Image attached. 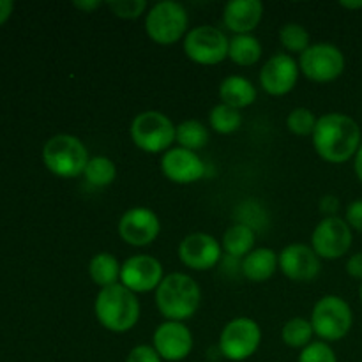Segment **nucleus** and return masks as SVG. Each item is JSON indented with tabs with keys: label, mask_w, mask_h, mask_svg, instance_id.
<instances>
[{
	"label": "nucleus",
	"mask_w": 362,
	"mask_h": 362,
	"mask_svg": "<svg viewBox=\"0 0 362 362\" xmlns=\"http://www.w3.org/2000/svg\"><path fill=\"white\" fill-rule=\"evenodd\" d=\"M313 145L324 161L341 165L356 158L362 144L361 127L345 113H325L317 120Z\"/></svg>",
	"instance_id": "f257e3e1"
},
{
	"label": "nucleus",
	"mask_w": 362,
	"mask_h": 362,
	"mask_svg": "<svg viewBox=\"0 0 362 362\" xmlns=\"http://www.w3.org/2000/svg\"><path fill=\"white\" fill-rule=\"evenodd\" d=\"M202 292L191 276L173 272L156 290V306L168 322H184L200 308Z\"/></svg>",
	"instance_id": "f03ea898"
},
{
	"label": "nucleus",
	"mask_w": 362,
	"mask_h": 362,
	"mask_svg": "<svg viewBox=\"0 0 362 362\" xmlns=\"http://www.w3.org/2000/svg\"><path fill=\"white\" fill-rule=\"evenodd\" d=\"M99 324L112 332H127L140 320V300L126 286L117 285L101 288L94 303Z\"/></svg>",
	"instance_id": "7ed1b4c3"
},
{
	"label": "nucleus",
	"mask_w": 362,
	"mask_h": 362,
	"mask_svg": "<svg viewBox=\"0 0 362 362\" xmlns=\"http://www.w3.org/2000/svg\"><path fill=\"white\" fill-rule=\"evenodd\" d=\"M88 159L90 158L83 141L73 134H55L42 147L45 166L53 175L62 179L83 175Z\"/></svg>",
	"instance_id": "20e7f679"
},
{
	"label": "nucleus",
	"mask_w": 362,
	"mask_h": 362,
	"mask_svg": "<svg viewBox=\"0 0 362 362\" xmlns=\"http://www.w3.org/2000/svg\"><path fill=\"white\" fill-rule=\"evenodd\" d=\"M189 16L182 4L163 0L154 4L145 16V30L148 37L161 46H170L186 37Z\"/></svg>",
	"instance_id": "39448f33"
},
{
	"label": "nucleus",
	"mask_w": 362,
	"mask_h": 362,
	"mask_svg": "<svg viewBox=\"0 0 362 362\" xmlns=\"http://www.w3.org/2000/svg\"><path fill=\"white\" fill-rule=\"evenodd\" d=\"M175 129L172 120L158 110L138 113L131 122V140L140 151L147 154H159L170 151L175 141Z\"/></svg>",
	"instance_id": "423d86ee"
},
{
	"label": "nucleus",
	"mask_w": 362,
	"mask_h": 362,
	"mask_svg": "<svg viewBox=\"0 0 362 362\" xmlns=\"http://www.w3.org/2000/svg\"><path fill=\"white\" fill-rule=\"evenodd\" d=\"M310 322L313 325V332L322 341H339L352 329V308L341 297L325 296L315 304Z\"/></svg>",
	"instance_id": "0eeeda50"
},
{
	"label": "nucleus",
	"mask_w": 362,
	"mask_h": 362,
	"mask_svg": "<svg viewBox=\"0 0 362 362\" xmlns=\"http://www.w3.org/2000/svg\"><path fill=\"white\" fill-rule=\"evenodd\" d=\"M262 341L260 325L247 317L233 318L219 334V354L225 359L240 362L257 354Z\"/></svg>",
	"instance_id": "6e6552de"
},
{
	"label": "nucleus",
	"mask_w": 362,
	"mask_h": 362,
	"mask_svg": "<svg viewBox=\"0 0 362 362\" xmlns=\"http://www.w3.org/2000/svg\"><path fill=\"white\" fill-rule=\"evenodd\" d=\"M299 69L308 80L331 83L345 71V55L332 42H315L299 57Z\"/></svg>",
	"instance_id": "1a4fd4ad"
},
{
	"label": "nucleus",
	"mask_w": 362,
	"mask_h": 362,
	"mask_svg": "<svg viewBox=\"0 0 362 362\" xmlns=\"http://www.w3.org/2000/svg\"><path fill=\"white\" fill-rule=\"evenodd\" d=\"M230 39L225 32L211 25L191 28L184 37V52L187 59L200 66H216L228 57Z\"/></svg>",
	"instance_id": "9d476101"
},
{
	"label": "nucleus",
	"mask_w": 362,
	"mask_h": 362,
	"mask_svg": "<svg viewBox=\"0 0 362 362\" xmlns=\"http://www.w3.org/2000/svg\"><path fill=\"white\" fill-rule=\"evenodd\" d=\"M352 240V228L349 223L334 216V218H324L315 226L311 247L324 260H336L349 253Z\"/></svg>",
	"instance_id": "9b49d317"
},
{
	"label": "nucleus",
	"mask_w": 362,
	"mask_h": 362,
	"mask_svg": "<svg viewBox=\"0 0 362 362\" xmlns=\"http://www.w3.org/2000/svg\"><path fill=\"white\" fill-rule=\"evenodd\" d=\"M163 276V265L151 255H134L120 267V285L133 293H147L158 290Z\"/></svg>",
	"instance_id": "f8f14e48"
},
{
	"label": "nucleus",
	"mask_w": 362,
	"mask_h": 362,
	"mask_svg": "<svg viewBox=\"0 0 362 362\" xmlns=\"http://www.w3.org/2000/svg\"><path fill=\"white\" fill-rule=\"evenodd\" d=\"M161 232L158 214L147 207H133L122 214L119 221V235L126 244L144 247L154 243Z\"/></svg>",
	"instance_id": "ddd939ff"
},
{
	"label": "nucleus",
	"mask_w": 362,
	"mask_h": 362,
	"mask_svg": "<svg viewBox=\"0 0 362 362\" xmlns=\"http://www.w3.org/2000/svg\"><path fill=\"white\" fill-rule=\"evenodd\" d=\"M299 64L288 53H276L260 71V85L267 94L285 95L299 80Z\"/></svg>",
	"instance_id": "4468645a"
},
{
	"label": "nucleus",
	"mask_w": 362,
	"mask_h": 362,
	"mask_svg": "<svg viewBox=\"0 0 362 362\" xmlns=\"http://www.w3.org/2000/svg\"><path fill=\"white\" fill-rule=\"evenodd\" d=\"M156 352L168 362H179L186 359L193 350V334L182 322H163L154 331Z\"/></svg>",
	"instance_id": "2eb2a0df"
},
{
	"label": "nucleus",
	"mask_w": 362,
	"mask_h": 362,
	"mask_svg": "<svg viewBox=\"0 0 362 362\" xmlns=\"http://www.w3.org/2000/svg\"><path fill=\"white\" fill-rule=\"evenodd\" d=\"M221 244L209 233H191L180 243L179 258L193 271H209L221 260Z\"/></svg>",
	"instance_id": "dca6fc26"
},
{
	"label": "nucleus",
	"mask_w": 362,
	"mask_h": 362,
	"mask_svg": "<svg viewBox=\"0 0 362 362\" xmlns=\"http://www.w3.org/2000/svg\"><path fill=\"white\" fill-rule=\"evenodd\" d=\"M279 269L292 281H313L320 274V257L306 244H290L278 255Z\"/></svg>",
	"instance_id": "f3484780"
},
{
	"label": "nucleus",
	"mask_w": 362,
	"mask_h": 362,
	"mask_svg": "<svg viewBox=\"0 0 362 362\" xmlns=\"http://www.w3.org/2000/svg\"><path fill=\"white\" fill-rule=\"evenodd\" d=\"M205 163L197 152L177 147L170 148L161 158V172L175 184H193L205 177Z\"/></svg>",
	"instance_id": "a211bd4d"
},
{
	"label": "nucleus",
	"mask_w": 362,
	"mask_h": 362,
	"mask_svg": "<svg viewBox=\"0 0 362 362\" xmlns=\"http://www.w3.org/2000/svg\"><path fill=\"white\" fill-rule=\"evenodd\" d=\"M264 14L260 0H230L223 9V23L235 35L251 34Z\"/></svg>",
	"instance_id": "6ab92c4d"
},
{
	"label": "nucleus",
	"mask_w": 362,
	"mask_h": 362,
	"mask_svg": "<svg viewBox=\"0 0 362 362\" xmlns=\"http://www.w3.org/2000/svg\"><path fill=\"white\" fill-rule=\"evenodd\" d=\"M278 269V253L269 250V247H258V250H253L247 257H244L243 264H240L243 274L253 283L267 281Z\"/></svg>",
	"instance_id": "aec40b11"
},
{
	"label": "nucleus",
	"mask_w": 362,
	"mask_h": 362,
	"mask_svg": "<svg viewBox=\"0 0 362 362\" xmlns=\"http://www.w3.org/2000/svg\"><path fill=\"white\" fill-rule=\"evenodd\" d=\"M219 99L223 105L232 106V108L240 110L253 105L257 99V88L247 78L233 74V76L225 78L219 85Z\"/></svg>",
	"instance_id": "412c9836"
},
{
	"label": "nucleus",
	"mask_w": 362,
	"mask_h": 362,
	"mask_svg": "<svg viewBox=\"0 0 362 362\" xmlns=\"http://www.w3.org/2000/svg\"><path fill=\"white\" fill-rule=\"evenodd\" d=\"M255 230L246 223H235L223 233L221 247L230 258H244L253 251Z\"/></svg>",
	"instance_id": "4be33fe9"
},
{
	"label": "nucleus",
	"mask_w": 362,
	"mask_h": 362,
	"mask_svg": "<svg viewBox=\"0 0 362 362\" xmlns=\"http://www.w3.org/2000/svg\"><path fill=\"white\" fill-rule=\"evenodd\" d=\"M262 57V45L255 35L240 34L233 35L230 39L228 46V59L237 66H253L260 60Z\"/></svg>",
	"instance_id": "5701e85b"
},
{
	"label": "nucleus",
	"mask_w": 362,
	"mask_h": 362,
	"mask_svg": "<svg viewBox=\"0 0 362 362\" xmlns=\"http://www.w3.org/2000/svg\"><path fill=\"white\" fill-rule=\"evenodd\" d=\"M120 267L122 265L117 262L113 255L98 253L92 257L90 264H88V274L95 285L106 288V286L117 285V281L120 279Z\"/></svg>",
	"instance_id": "b1692460"
},
{
	"label": "nucleus",
	"mask_w": 362,
	"mask_h": 362,
	"mask_svg": "<svg viewBox=\"0 0 362 362\" xmlns=\"http://www.w3.org/2000/svg\"><path fill=\"white\" fill-rule=\"evenodd\" d=\"M175 141L187 151H200L209 141V129L200 120H184L175 129Z\"/></svg>",
	"instance_id": "393cba45"
},
{
	"label": "nucleus",
	"mask_w": 362,
	"mask_h": 362,
	"mask_svg": "<svg viewBox=\"0 0 362 362\" xmlns=\"http://www.w3.org/2000/svg\"><path fill=\"white\" fill-rule=\"evenodd\" d=\"M83 177L90 186L106 187L115 180L117 166L110 158H105V156H94V158L88 159L87 166H85Z\"/></svg>",
	"instance_id": "a878e982"
},
{
	"label": "nucleus",
	"mask_w": 362,
	"mask_h": 362,
	"mask_svg": "<svg viewBox=\"0 0 362 362\" xmlns=\"http://www.w3.org/2000/svg\"><path fill=\"white\" fill-rule=\"evenodd\" d=\"M313 325L303 317H296L286 322L281 329V339L290 349H306L313 338Z\"/></svg>",
	"instance_id": "bb28decb"
},
{
	"label": "nucleus",
	"mask_w": 362,
	"mask_h": 362,
	"mask_svg": "<svg viewBox=\"0 0 362 362\" xmlns=\"http://www.w3.org/2000/svg\"><path fill=\"white\" fill-rule=\"evenodd\" d=\"M209 122H211V127L216 133L232 134L240 127L243 117H240L239 110L219 103V105H216L214 108L211 110V113H209Z\"/></svg>",
	"instance_id": "cd10ccee"
},
{
	"label": "nucleus",
	"mask_w": 362,
	"mask_h": 362,
	"mask_svg": "<svg viewBox=\"0 0 362 362\" xmlns=\"http://www.w3.org/2000/svg\"><path fill=\"white\" fill-rule=\"evenodd\" d=\"M279 41L288 52L300 53L303 55L310 48V34L306 28L299 23H286L279 30Z\"/></svg>",
	"instance_id": "c85d7f7f"
},
{
	"label": "nucleus",
	"mask_w": 362,
	"mask_h": 362,
	"mask_svg": "<svg viewBox=\"0 0 362 362\" xmlns=\"http://www.w3.org/2000/svg\"><path fill=\"white\" fill-rule=\"evenodd\" d=\"M317 117L310 108H296L290 112L288 119H286V127L290 133L297 134V136H313L315 127H317Z\"/></svg>",
	"instance_id": "c756f323"
},
{
	"label": "nucleus",
	"mask_w": 362,
	"mask_h": 362,
	"mask_svg": "<svg viewBox=\"0 0 362 362\" xmlns=\"http://www.w3.org/2000/svg\"><path fill=\"white\" fill-rule=\"evenodd\" d=\"M106 6L122 20H136L147 9V0H110Z\"/></svg>",
	"instance_id": "7c9ffc66"
},
{
	"label": "nucleus",
	"mask_w": 362,
	"mask_h": 362,
	"mask_svg": "<svg viewBox=\"0 0 362 362\" xmlns=\"http://www.w3.org/2000/svg\"><path fill=\"white\" fill-rule=\"evenodd\" d=\"M299 362H338L334 350L325 341H311L306 349H303Z\"/></svg>",
	"instance_id": "2f4dec72"
},
{
	"label": "nucleus",
	"mask_w": 362,
	"mask_h": 362,
	"mask_svg": "<svg viewBox=\"0 0 362 362\" xmlns=\"http://www.w3.org/2000/svg\"><path fill=\"white\" fill-rule=\"evenodd\" d=\"M126 362H161V357L151 345H138L127 354Z\"/></svg>",
	"instance_id": "473e14b6"
},
{
	"label": "nucleus",
	"mask_w": 362,
	"mask_h": 362,
	"mask_svg": "<svg viewBox=\"0 0 362 362\" xmlns=\"http://www.w3.org/2000/svg\"><path fill=\"white\" fill-rule=\"evenodd\" d=\"M345 221L352 230L362 233V200H354L345 212Z\"/></svg>",
	"instance_id": "72a5a7b5"
},
{
	"label": "nucleus",
	"mask_w": 362,
	"mask_h": 362,
	"mask_svg": "<svg viewBox=\"0 0 362 362\" xmlns=\"http://www.w3.org/2000/svg\"><path fill=\"white\" fill-rule=\"evenodd\" d=\"M318 207H320L322 214H325V218H334L339 211V200L334 194H325V197L320 198Z\"/></svg>",
	"instance_id": "f704fd0d"
},
{
	"label": "nucleus",
	"mask_w": 362,
	"mask_h": 362,
	"mask_svg": "<svg viewBox=\"0 0 362 362\" xmlns=\"http://www.w3.org/2000/svg\"><path fill=\"white\" fill-rule=\"evenodd\" d=\"M346 272H349L352 278L362 279V251L352 255V257L349 258V262H346Z\"/></svg>",
	"instance_id": "c9c22d12"
},
{
	"label": "nucleus",
	"mask_w": 362,
	"mask_h": 362,
	"mask_svg": "<svg viewBox=\"0 0 362 362\" xmlns=\"http://www.w3.org/2000/svg\"><path fill=\"white\" fill-rule=\"evenodd\" d=\"M14 4L11 0H0V25L6 23L9 16L13 14Z\"/></svg>",
	"instance_id": "e433bc0d"
},
{
	"label": "nucleus",
	"mask_w": 362,
	"mask_h": 362,
	"mask_svg": "<svg viewBox=\"0 0 362 362\" xmlns=\"http://www.w3.org/2000/svg\"><path fill=\"white\" fill-rule=\"evenodd\" d=\"M101 4L103 2H99V0H83V2L76 0V2H74V7H76V9H80V11H83V13H90V11L98 9Z\"/></svg>",
	"instance_id": "4c0bfd02"
},
{
	"label": "nucleus",
	"mask_w": 362,
	"mask_h": 362,
	"mask_svg": "<svg viewBox=\"0 0 362 362\" xmlns=\"http://www.w3.org/2000/svg\"><path fill=\"white\" fill-rule=\"evenodd\" d=\"M354 170H356L357 179H359L362 182V144H361L359 151H357L356 158H354Z\"/></svg>",
	"instance_id": "58836bf2"
},
{
	"label": "nucleus",
	"mask_w": 362,
	"mask_h": 362,
	"mask_svg": "<svg viewBox=\"0 0 362 362\" xmlns=\"http://www.w3.org/2000/svg\"><path fill=\"white\" fill-rule=\"evenodd\" d=\"M339 6L345 7V9H352V11L362 9V0H352V2H350V0H343V2H339Z\"/></svg>",
	"instance_id": "ea45409f"
},
{
	"label": "nucleus",
	"mask_w": 362,
	"mask_h": 362,
	"mask_svg": "<svg viewBox=\"0 0 362 362\" xmlns=\"http://www.w3.org/2000/svg\"><path fill=\"white\" fill-rule=\"evenodd\" d=\"M359 297H361V303H362V283H361V288H359Z\"/></svg>",
	"instance_id": "a19ab883"
}]
</instances>
